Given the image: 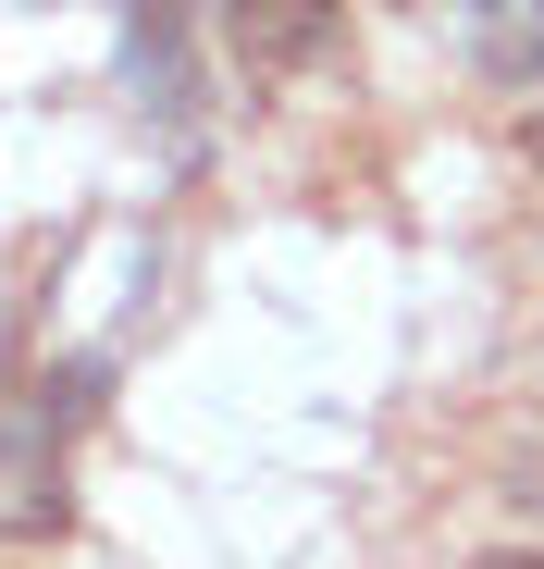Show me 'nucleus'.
<instances>
[{"label":"nucleus","mask_w":544,"mask_h":569,"mask_svg":"<svg viewBox=\"0 0 544 569\" xmlns=\"http://www.w3.org/2000/svg\"><path fill=\"white\" fill-rule=\"evenodd\" d=\"M334 13L346 0H223V62L248 87H285V74H310L334 50Z\"/></svg>","instance_id":"nucleus-1"},{"label":"nucleus","mask_w":544,"mask_h":569,"mask_svg":"<svg viewBox=\"0 0 544 569\" xmlns=\"http://www.w3.org/2000/svg\"><path fill=\"white\" fill-rule=\"evenodd\" d=\"M124 74L161 100V124L199 112V74H187V0H137V26H124Z\"/></svg>","instance_id":"nucleus-2"},{"label":"nucleus","mask_w":544,"mask_h":569,"mask_svg":"<svg viewBox=\"0 0 544 569\" xmlns=\"http://www.w3.org/2000/svg\"><path fill=\"white\" fill-rule=\"evenodd\" d=\"M471 569H544V545H483Z\"/></svg>","instance_id":"nucleus-3"},{"label":"nucleus","mask_w":544,"mask_h":569,"mask_svg":"<svg viewBox=\"0 0 544 569\" xmlns=\"http://www.w3.org/2000/svg\"><path fill=\"white\" fill-rule=\"evenodd\" d=\"M520 149H532V161H544V124H520Z\"/></svg>","instance_id":"nucleus-4"},{"label":"nucleus","mask_w":544,"mask_h":569,"mask_svg":"<svg viewBox=\"0 0 544 569\" xmlns=\"http://www.w3.org/2000/svg\"><path fill=\"white\" fill-rule=\"evenodd\" d=\"M532 13H544V0H532Z\"/></svg>","instance_id":"nucleus-5"}]
</instances>
